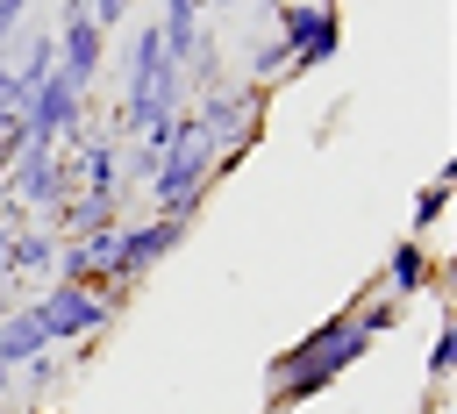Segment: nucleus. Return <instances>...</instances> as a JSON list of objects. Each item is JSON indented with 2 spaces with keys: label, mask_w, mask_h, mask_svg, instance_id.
<instances>
[{
  "label": "nucleus",
  "mask_w": 457,
  "mask_h": 414,
  "mask_svg": "<svg viewBox=\"0 0 457 414\" xmlns=\"http://www.w3.org/2000/svg\"><path fill=\"white\" fill-rule=\"evenodd\" d=\"M371 350V335L357 328V314H328L314 328H300V343H286L271 364H264V414H293L300 400H321L343 371H357Z\"/></svg>",
  "instance_id": "f257e3e1"
},
{
  "label": "nucleus",
  "mask_w": 457,
  "mask_h": 414,
  "mask_svg": "<svg viewBox=\"0 0 457 414\" xmlns=\"http://www.w3.org/2000/svg\"><path fill=\"white\" fill-rule=\"evenodd\" d=\"M193 100V86H186V71L164 57V43H157V21H143V29H129V50H121V100H114V143H136V136H164V121L179 114Z\"/></svg>",
  "instance_id": "f03ea898"
},
{
  "label": "nucleus",
  "mask_w": 457,
  "mask_h": 414,
  "mask_svg": "<svg viewBox=\"0 0 457 414\" xmlns=\"http://www.w3.org/2000/svg\"><path fill=\"white\" fill-rule=\"evenodd\" d=\"M186 107H193V121H200L207 150H257V136H264V107H271V86L221 79V86L193 93Z\"/></svg>",
  "instance_id": "7ed1b4c3"
},
{
  "label": "nucleus",
  "mask_w": 457,
  "mask_h": 414,
  "mask_svg": "<svg viewBox=\"0 0 457 414\" xmlns=\"http://www.w3.org/2000/svg\"><path fill=\"white\" fill-rule=\"evenodd\" d=\"M271 29H278V43H286V79H307V71L336 64V50H343V14H336V0H293V7L271 14Z\"/></svg>",
  "instance_id": "20e7f679"
},
{
  "label": "nucleus",
  "mask_w": 457,
  "mask_h": 414,
  "mask_svg": "<svg viewBox=\"0 0 457 414\" xmlns=\"http://www.w3.org/2000/svg\"><path fill=\"white\" fill-rule=\"evenodd\" d=\"M186 236H193V221H179V214H136V221H121L114 243H107V278H121V286L150 278Z\"/></svg>",
  "instance_id": "39448f33"
},
{
  "label": "nucleus",
  "mask_w": 457,
  "mask_h": 414,
  "mask_svg": "<svg viewBox=\"0 0 457 414\" xmlns=\"http://www.w3.org/2000/svg\"><path fill=\"white\" fill-rule=\"evenodd\" d=\"M36 314H43V335H50V350H71V357H79V350H93V343L114 328V314H107L93 293H79V286H57V278L36 293Z\"/></svg>",
  "instance_id": "423d86ee"
},
{
  "label": "nucleus",
  "mask_w": 457,
  "mask_h": 414,
  "mask_svg": "<svg viewBox=\"0 0 457 414\" xmlns=\"http://www.w3.org/2000/svg\"><path fill=\"white\" fill-rule=\"evenodd\" d=\"M129 214H121V200L114 193H71L64 207H43L36 214V228H50L57 243H86V236H114Z\"/></svg>",
  "instance_id": "0eeeda50"
},
{
  "label": "nucleus",
  "mask_w": 457,
  "mask_h": 414,
  "mask_svg": "<svg viewBox=\"0 0 457 414\" xmlns=\"http://www.w3.org/2000/svg\"><path fill=\"white\" fill-rule=\"evenodd\" d=\"M436 278H443V257L428 250V243H414V236H400L393 250H386V264H378V293L386 300H414V293H436Z\"/></svg>",
  "instance_id": "6e6552de"
},
{
  "label": "nucleus",
  "mask_w": 457,
  "mask_h": 414,
  "mask_svg": "<svg viewBox=\"0 0 457 414\" xmlns=\"http://www.w3.org/2000/svg\"><path fill=\"white\" fill-rule=\"evenodd\" d=\"M50 36H57V71H64L79 93H93V79H100V64H107V29L86 14V21H57Z\"/></svg>",
  "instance_id": "1a4fd4ad"
},
{
  "label": "nucleus",
  "mask_w": 457,
  "mask_h": 414,
  "mask_svg": "<svg viewBox=\"0 0 457 414\" xmlns=\"http://www.w3.org/2000/svg\"><path fill=\"white\" fill-rule=\"evenodd\" d=\"M157 43H164V57L186 71V64L200 57V43H207V7H200V0H164V7H157Z\"/></svg>",
  "instance_id": "9d476101"
},
{
  "label": "nucleus",
  "mask_w": 457,
  "mask_h": 414,
  "mask_svg": "<svg viewBox=\"0 0 457 414\" xmlns=\"http://www.w3.org/2000/svg\"><path fill=\"white\" fill-rule=\"evenodd\" d=\"M71 164H79V193H114L121 200V143L114 136H86L71 150Z\"/></svg>",
  "instance_id": "9b49d317"
},
{
  "label": "nucleus",
  "mask_w": 457,
  "mask_h": 414,
  "mask_svg": "<svg viewBox=\"0 0 457 414\" xmlns=\"http://www.w3.org/2000/svg\"><path fill=\"white\" fill-rule=\"evenodd\" d=\"M50 350V335H43V314H36V300H21L7 321H0V364L7 371H21L29 357H43Z\"/></svg>",
  "instance_id": "f8f14e48"
},
{
  "label": "nucleus",
  "mask_w": 457,
  "mask_h": 414,
  "mask_svg": "<svg viewBox=\"0 0 457 414\" xmlns=\"http://www.w3.org/2000/svg\"><path fill=\"white\" fill-rule=\"evenodd\" d=\"M7 264H14V286H21V278H43V286H50V271H57V236H50V228H36V221H29V228H14Z\"/></svg>",
  "instance_id": "ddd939ff"
},
{
  "label": "nucleus",
  "mask_w": 457,
  "mask_h": 414,
  "mask_svg": "<svg viewBox=\"0 0 457 414\" xmlns=\"http://www.w3.org/2000/svg\"><path fill=\"white\" fill-rule=\"evenodd\" d=\"M443 221H450V171H436V178H421V186H414V207H407V236H414V243H428Z\"/></svg>",
  "instance_id": "4468645a"
},
{
  "label": "nucleus",
  "mask_w": 457,
  "mask_h": 414,
  "mask_svg": "<svg viewBox=\"0 0 457 414\" xmlns=\"http://www.w3.org/2000/svg\"><path fill=\"white\" fill-rule=\"evenodd\" d=\"M64 378H71V350H43V357H29L14 371V400H50Z\"/></svg>",
  "instance_id": "2eb2a0df"
},
{
  "label": "nucleus",
  "mask_w": 457,
  "mask_h": 414,
  "mask_svg": "<svg viewBox=\"0 0 457 414\" xmlns=\"http://www.w3.org/2000/svg\"><path fill=\"white\" fill-rule=\"evenodd\" d=\"M278 79H286V43H278V29H264L250 43V57H243V86H271L278 93Z\"/></svg>",
  "instance_id": "dca6fc26"
},
{
  "label": "nucleus",
  "mask_w": 457,
  "mask_h": 414,
  "mask_svg": "<svg viewBox=\"0 0 457 414\" xmlns=\"http://www.w3.org/2000/svg\"><path fill=\"white\" fill-rule=\"evenodd\" d=\"M350 314H357V328L378 343V335H393V328H400V314H407V307H400V300H386V293H357V300H350Z\"/></svg>",
  "instance_id": "f3484780"
},
{
  "label": "nucleus",
  "mask_w": 457,
  "mask_h": 414,
  "mask_svg": "<svg viewBox=\"0 0 457 414\" xmlns=\"http://www.w3.org/2000/svg\"><path fill=\"white\" fill-rule=\"evenodd\" d=\"M450 364H457V328H450V321H436V335H428V357H421V378H428V393H443Z\"/></svg>",
  "instance_id": "a211bd4d"
},
{
  "label": "nucleus",
  "mask_w": 457,
  "mask_h": 414,
  "mask_svg": "<svg viewBox=\"0 0 457 414\" xmlns=\"http://www.w3.org/2000/svg\"><path fill=\"white\" fill-rule=\"evenodd\" d=\"M129 7H136V0H93V21H100V29L114 36V29L129 21Z\"/></svg>",
  "instance_id": "6ab92c4d"
},
{
  "label": "nucleus",
  "mask_w": 457,
  "mask_h": 414,
  "mask_svg": "<svg viewBox=\"0 0 457 414\" xmlns=\"http://www.w3.org/2000/svg\"><path fill=\"white\" fill-rule=\"evenodd\" d=\"M7 243H14V228H0V286H14V264H7Z\"/></svg>",
  "instance_id": "aec40b11"
},
{
  "label": "nucleus",
  "mask_w": 457,
  "mask_h": 414,
  "mask_svg": "<svg viewBox=\"0 0 457 414\" xmlns=\"http://www.w3.org/2000/svg\"><path fill=\"white\" fill-rule=\"evenodd\" d=\"M0 414H14V371L0 364Z\"/></svg>",
  "instance_id": "412c9836"
},
{
  "label": "nucleus",
  "mask_w": 457,
  "mask_h": 414,
  "mask_svg": "<svg viewBox=\"0 0 457 414\" xmlns=\"http://www.w3.org/2000/svg\"><path fill=\"white\" fill-rule=\"evenodd\" d=\"M14 307H21V286H0V321H7Z\"/></svg>",
  "instance_id": "4be33fe9"
},
{
  "label": "nucleus",
  "mask_w": 457,
  "mask_h": 414,
  "mask_svg": "<svg viewBox=\"0 0 457 414\" xmlns=\"http://www.w3.org/2000/svg\"><path fill=\"white\" fill-rule=\"evenodd\" d=\"M250 7H264V14H278V7H293V0H250Z\"/></svg>",
  "instance_id": "5701e85b"
},
{
  "label": "nucleus",
  "mask_w": 457,
  "mask_h": 414,
  "mask_svg": "<svg viewBox=\"0 0 457 414\" xmlns=\"http://www.w3.org/2000/svg\"><path fill=\"white\" fill-rule=\"evenodd\" d=\"M200 7H221V14H236V7H243V0H200Z\"/></svg>",
  "instance_id": "b1692460"
}]
</instances>
